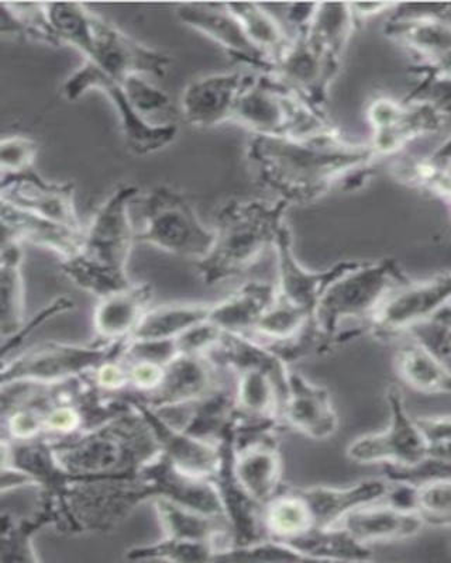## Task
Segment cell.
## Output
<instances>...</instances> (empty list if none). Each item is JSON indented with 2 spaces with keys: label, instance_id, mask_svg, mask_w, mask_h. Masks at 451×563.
<instances>
[{
  "label": "cell",
  "instance_id": "1",
  "mask_svg": "<svg viewBox=\"0 0 451 563\" xmlns=\"http://www.w3.org/2000/svg\"><path fill=\"white\" fill-rule=\"evenodd\" d=\"M248 161L258 183L290 206L314 203L334 188H361L380 158L369 143H353L334 129L302 140L253 135Z\"/></svg>",
  "mask_w": 451,
  "mask_h": 563
},
{
  "label": "cell",
  "instance_id": "2",
  "mask_svg": "<svg viewBox=\"0 0 451 563\" xmlns=\"http://www.w3.org/2000/svg\"><path fill=\"white\" fill-rule=\"evenodd\" d=\"M359 23L350 3H316L271 74L323 110Z\"/></svg>",
  "mask_w": 451,
  "mask_h": 563
},
{
  "label": "cell",
  "instance_id": "3",
  "mask_svg": "<svg viewBox=\"0 0 451 563\" xmlns=\"http://www.w3.org/2000/svg\"><path fill=\"white\" fill-rule=\"evenodd\" d=\"M52 445L74 482L134 477L162 454L152 427L133 406L82 434Z\"/></svg>",
  "mask_w": 451,
  "mask_h": 563
},
{
  "label": "cell",
  "instance_id": "4",
  "mask_svg": "<svg viewBox=\"0 0 451 563\" xmlns=\"http://www.w3.org/2000/svg\"><path fill=\"white\" fill-rule=\"evenodd\" d=\"M139 189L122 185L100 206L77 255L62 261V271L78 288L98 299L133 285L128 274L130 255L138 243L130 206Z\"/></svg>",
  "mask_w": 451,
  "mask_h": 563
},
{
  "label": "cell",
  "instance_id": "5",
  "mask_svg": "<svg viewBox=\"0 0 451 563\" xmlns=\"http://www.w3.org/2000/svg\"><path fill=\"white\" fill-rule=\"evenodd\" d=\"M288 208L279 199L228 200L215 218L212 249L195 264L204 284L212 286L252 269L270 249L274 250L279 231L287 224Z\"/></svg>",
  "mask_w": 451,
  "mask_h": 563
},
{
  "label": "cell",
  "instance_id": "6",
  "mask_svg": "<svg viewBox=\"0 0 451 563\" xmlns=\"http://www.w3.org/2000/svg\"><path fill=\"white\" fill-rule=\"evenodd\" d=\"M232 123L253 135L295 140L316 137L336 129L322 109L271 73L252 75Z\"/></svg>",
  "mask_w": 451,
  "mask_h": 563
},
{
  "label": "cell",
  "instance_id": "7",
  "mask_svg": "<svg viewBox=\"0 0 451 563\" xmlns=\"http://www.w3.org/2000/svg\"><path fill=\"white\" fill-rule=\"evenodd\" d=\"M408 282L394 260L359 261L326 290L315 311L316 325L334 349L348 341L343 324L360 321L369 329L381 306Z\"/></svg>",
  "mask_w": 451,
  "mask_h": 563
},
{
  "label": "cell",
  "instance_id": "8",
  "mask_svg": "<svg viewBox=\"0 0 451 563\" xmlns=\"http://www.w3.org/2000/svg\"><path fill=\"white\" fill-rule=\"evenodd\" d=\"M143 228L138 243L150 244L164 253L198 261L213 244V230L205 228L197 210L178 190L157 186L142 200Z\"/></svg>",
  "mask_w": 451,
  "mask_h": 563
},
{
  "label": "cell",
  "instance_id": "9",
  "mask_svg": "<svg viewBox=\"0 0 451 563\" xmlns=\"http://www.w3.org/2000/svg\"><path fill=\"white\" fill-rule=\"evenodd\" d=\"M129 340L94 344L48 343L33 346L2 364V385H54L82 378L103 362L122 356Z\"/></svg>",
  "mask_w": 451,
  "mask_h": 563
},
{
  "label": "cell",
  "instance_id": "10",
  "mask_svg": "<svg viewBox=\"0 0 451 563\" xmlns=\"http://www.w3.org/2000/svg\"><path fill=\"white\" fill-rule=\"evenodd\" d=\"M94 89L107 95L117 108L124 143L133 154L144 157V155L158 153L177 139V124L154 123L144 118L130 102L122 85L109 78L92 63L84 62L63 85L64 97L72 102Z\"/></svg>",
  "mask_w": 451,
  "mask_h": 563
},
{
  "label": "cell",
  "instance_id": "11",
  "mask_svg": "<svg viewBox=\"0 0 451 563\" xmlns=\"http://www.w3.org/2000/svg\"><path fill=\"white\" fill-rule=\"evenodd\" d=\"M389 422L387 429L361 435L350 442L345 454L360 465H414L429 455V445L418 421L406 410L397 387L387 391Z\"/></svg>",
  "mask_w": 451,
  "mask_h": 563
},
{
  "label": "cell",
  "instance_id": "12",
  "mask_svg": "<svg viewBox=\"0 0 451 563\" xmlns=\"http://www.w3.org/2000/svg\"><path fill=\"white\" fill-rule=\"evenodd\" d=\"M365 115L371 129L369 144L380 159L400 153L415 140L439 133L448 122L435 106L409 99H374Z\"/></svg>",
  "mask_w": 451,
  "mask_h": 563
},
{
  "label": "cell",
  "instance_id": "13",
  "mask_svg": "<svg viewBox=\"0 0 451 563\" xmlns=\"http://www.w3.org/2000/svg\"><path fill=\"white\" fill-rule=\"evenodd\" d=\"M277 424L235 422L234 471L245 490L260 505L283 489L284 461L279 451Z\"/></svg>",
  "mask_w": 451,
  "mask_h": 563
},
{
  "label": "cell",
  "instance_id": "14",
  "mask_svg": "<svg viewBox=\"0 0 451 563\" xmlns=\"http://www.w3.org/2000/svg\"><path fill=\"white\" fill-rule=\"evenodd\" d=\"M451 301V273L400 286L373 317L369 333L375 340L400 339L415 327L432 320Z\"/></svg>",
  "mask_w": 451,
  "mask_h": 563
},
{
  "label": "cell",
  "instance_id": "15",
  "mask_svg": "<svg viewBox=\"0 0 451 563\" xmlns=\"http://www.w3.org/2000/svg\"><path fill=\"white\" fill-rule=\"evenodd\" d=\"M85 62L92 63L114 80L130 77H164L173 64L168 54L148 47L130 37L118 26L97 14L95 18L92 54Z\"/></svg>",
  "mask_w": 451,
  "mask_h": 563
},
{
  "label": "cell",
  "instance_id": "16",
  "mask_svg": "<svg viewBox=\"0 0 451 563\" xmlns=\"http://www.w3.org/2000/svg\"><path fill=\"white\" fill-rule=\"evenodd\" d=\"M384 34L419 57V63L442 57L451 53V3H398Z\"/></svg>",
  "mask_w": 451,
  "mask_h": 563
},
{
  "label": "cell",
  "instance_id": "17",
  "mask_svg": "<svg viewBox=\"0 0 451 563\" xmlns=\"http://www.w3.org/2000/svg\"><path fill=\"white\" fill-rule=\"evenodd\" d=\"M274 253L277 256V296L285 303L315 316L320 299L333 282L359 264V261H342L328 269L310 271L299 263L294 253L293 233L288 224L279 231Z\"/></svg>",
  "mask_w": 451,
  "mask_h": 563
},
{
  "label": "cell",
  "instance_id": "18",
  "mask_svg": "<svg viewBox=\"0 0 451 563\" xmlns=\"http://www.w3.org/2000/svg\"><path fill=\"white\" fill-rule=\"evenodd\" d=\"M0 199L2 203L28 213L42 216L73 229H85L75 205L74 184L45 180L34 169L3 175Z\"/></svg>",
  "mask_w": 451,
  "mask_h": 563
},
{
  "label": "cell",
  "instance_id": "19",
  "mask_svg": "<svg viewBox=\"0 0 451 563\" xmlns=\"http://www.w3.org/2000/svg\"><path fill=\"white\" fill-rule=\"evenodd\" d=\"M253 74L220 73L193 80L180 98L185 120L208 130L232 123L235 108Z\"/></svg>",
  "mask_w": 451,
  "mask_h": 563
},
{
  "label": "cell",
  "instance_id": "20",
  "mask_svg": "<svg viewBox=\"0 0 451 563\" xmlns=\"http://www.w3.org/2000/svg\"><path fill=\"white\" fill-rule=\"evenodd\" d=\"M175 13L185 26L217 43L232 62L254 68L257 73H271L267 58L250 42L226 4L183 3Z\"/></svg>",
  "mask_w": 451,
  "mask_h": 563
},
{
  "label": "cell",
  "instance_id": "21",
  "mask_svg": "<svg viewBox=\"0 0 451 563\" xmlns=\"http://www.w3.org/2000/svg\"><path fill=\"white\" fill-rule=\"evenodd\" d=\"M235 427V426H234ZM220 462L212 477L223 516L232 532V545L250 544L265 537L262 525L263 506L255 501L234 471V429L220 441Z\"/></svg>",
  "mask_w": 451,
  "mask_h": 563
},
{
  "label": "cell",
  "instance_id": "22",
  "mask_svg": "<svg viewBox=\"0 0 451 563\" xmlns=\"http://www.w3.org/2000/svg\"><path fill=\"white\" fill-rule=\"evenodd\" d=\"M283 424L314 441H326L339 429L332 395L299 372H289Z\"/></svg>",
  "mask_w": 451,
  "mask_h": 563
},
{
  "label": "cell",
  "instance_id": "23",
  "mask_svg": "<svg viewBox=\"0 0 451 563\" xmlns=\"http://www.w3.org/2000/svg\"><path fill=\"white\" fill-rule=\"evenodd\" d=\"M142 413L157 439L162 454L168 457L178 470L193 476L212 481L220 462V445L197 439L180 427L173 426L162 411L135 399H127Z\"/></svg>",
  "mask_w": 451,
  "mask_h": 563
},
{
  "label": "cell",
  "instance_id": "24",
  "mask_svg": "<svg viewBox=\"0 0 451 563\" xmlns=\"http://www.w3.org/2000/svg\"><path fill=\"white\" fill-rule=\"evenodd\" d=\"M218 369L208 355L180 354L165 368L157 390L135 400L158 411L193 406L217 389Z\"/></svg>",
  "mask_w": 451,
  "mask_h": 563
},
{
  "label": "cell",
  "instance_id": "25",
  "mask_svg": "<svg viewBox=\"0 0 451 563\" xmlns=\"http://www.w3.org/2000/svg\"><path fill=\"white\" fill-rule=\"evenodd\" d=\"M85 230L87 229H73L2 203V241L38 246L52 251L62 261L73 258L79 253L85 240Z\"/></svg>",
  "mask_w": 451,
  "mask_h": 563
},
{
  "label": "cell",
  "instance_id": "26",
  "mask_svg": "<svg viewBox=\"0 0 451 563\" xmlns=\"http://www.w3.org/2000/svg\"><path fill=\"white\" fill-rule=\"evenodd\" d=\"M389 481L365 479L348 487H300L312 511L316 528L339 526L353 511L373 505L387 495Z\"/></svg>",
  "mask_w": 451,
  "mask_h": 563
},
{
  "label": "cell",
  "instance_id": "27",
  "mask_svg": "<svg viewBox=\"0 0 451 563\" xmlns=\"http://www.w3.org/2000/svg\"><path fill=\"white\" fill-rule=\"evenodd\" d=\"M153 286L133 284L99 299L94 313L98 340L113 343L132 339L147 311L152 309Z\"/></svg>",
  "mask_w": 451,
  "mask_h": 563
},
{
  "label": "cell",
  "instance_id": "28",
  "mask_svg": "<svg viewBox=\"0 0 451 563\" xmlns=\"http://www.w3.org/2000/svg\"><path fill=\"white\" fill-rule=\"evenodd\" d=\"M339 526L369 547L409 540L418 536L425 527L415 512L395 509L384 501L361 507L345 517Z\"/></svg>",
  "mask_w": 451,
  "mask_h": 563
},
{
  "label": "cell",
  "instance_id": "29",
  "mask_svg": "<svg viewBox=\"0 0 451 563\" xmlns=\"http://www.w3.org/2000/svg\"><path fill=\"white\" fill-rule=\"evenodd\" d=\"M275 298H277L275 285L249 282L228 298L212 303L209 321L224 333L252 335L260 320L273 306Z\"/></svg>",
  "mask_w": 451,
  "mask_h": 563
},
{
  "label": "cell",
  "instance_id": "30",
  "mask_svg": "<svg viewBox=\"0 0 451 563\" xmlns=\"http://www.w3.org/2000/svg\"><path fill=\"white\" fill-rule=\"evenodd\" d=\"M395 371L399 380L418 394L451 395V369L443 356L414 335L398 350Z\"/></svg>",
  "mask_w": 451,
  "mask_h": 563
},
{
  "label": "cell",
  "instance_id": "31",
  "mask_svg": "<svg viewBox=\"0 0 451 563\" xmlns=\"http://www.w3.org/2000/svg\"><path fill=\"white\" fill-rule=\"evenodd\" d=\"M153 506L164 530V537L210 542L218 545L219 551L233 544L232 532L224 517L204 515L167 499H155Z\"/></svg>",
  "mask_w": 451,
  "mask_h": 563
},
{
  "label": "cell",
  "instance_id": "32",
  "mask_svg": "<svg viewBox=\"0 0 451 563\" xmlns=\"http://www.w3.org/2000/svg\"><path fill=\"white\" fill-rule=\"evenodd\" d=\"M262 525L265 537L288 544L316 528L312 511L300 487L289 486H284L273 499L265 503Z\"/></svg>",
  "mask_w": 451,
  "mask_h": 563
},
{
  "label": "cell",
  "instance_id": "33",
  "mask_svg": "<svg viewBox=\"0 0 451 563\" xmlns=\"http://www.w3.org/2000/svg\"><path fill=\"white\" fill-rule=\"evenodd\" d=\"M59 516L57 506L47 496H40L38 509L32 516L16 517L3 511L2 515V555L3 562H40L34 550L33 538L44 527L57 530Z\"/></svg>",
  "mask_w": 451,
  "mask_h": 563
},
{
  "label": "cell",
  "instance_id": "34",
  "mask_svg": "<svg viewBox=\"0 0 451 563\" xmlns=\"http://www.w3.org/2000/svg\"><path fill=\"white\" fill-rule=\"evenodd\" d=\"M189 407L190 413L187 421L179 426L180 429L212 444L219 445L238 422L234 390L226 387L218 386L204 399Z\"/></svg>",
  "mask_w": 451,
  "mask_h": 563
},
{
  "label": "cell",
  "instance_id": "35",
  "mask_svg": "<svg viewBox=\"0 0 451 563\" xmlns=\"http://www.w3.org/2000/svg\"><path fill=\"white\" fill-rule=\"evenodd\" d=\"M226 7L238 19L254 47L267 58L273 73L275 64L288 48L293 35L285 32L283 24L262 4L226 3Z\"/></svg>",
  "mask_w": 451,
  "mask_h": 563
},
{
  "label": "cell",
  "instance_id": "36",
  "mask_svg": "<svg viewBox=\"0 0 451 563\" xmlns=\"http://www.w3.org/2000/svg\"><path fill=\"white\" fill-rule=\"evenodd\" d=\"M290 545L309 562H365L373 560L371 547L360 542L342 526L315 528Z\"/></svg>",
  "mask_w": 451,
  "mask_h": 563
},
{
  "label": "cell",
  "instance_id": "37",
  "mask_svg": "<svg viewBox=\"0 0 451 563\" xmlns=\"http://www.w3.org/2000/svg\"><path fill=\"white\" fill-rule=\"evenodd\" d=\"M212 303H168L152 308L130 340H174L209 320Z\"/></svg>",
  "mask_w": 451,
  "mask_h": 563
},
{
  "label": "cell",
  "instance_id": "38",
  "mask_svg": "<svg viewBox=\"0 0 451 563\" xmlns=\"http://www.w3.org/2000/svg\"><path fill=\"white\" fill-rule=\"evenodd\" d=\"M23 245L2 241V335L3 340L24 325L26 295L23 279Z\"/></svg>",
  "mask_w": 451,
  "mask_h": 563
},
{
  "label": "cell",
  "instance_id": "39",
  "mask_svg": "<svg viewBox=\"0 0 451 563\" xmlns=\"http://www.w3.org/2000/svg\"><path fill=\"white\" fill-rule=\"evenodd\" d=\"M391 174L409 188L433 195L451 210V164L406 157L391 164Z\"/></svg>",
  "mask_w": 451,
  "mask_h": 563
},
{
  "label": "cell",
  "instance_id": "40",
  "mask_svg": "<svg viewBox=\"0 0 451 563\" xmlns=\"http://www.w3.org/2000/svg\"><path fill=\"white\" fill-rule=\"evenodd\" d=\"M47 10L59 44L69 45L88 59L92 54L97 13L82 3H47Z\"/></svg>",
  "mask_w": 451,
  "mask_h": 563
},
{
  "label": "cell",
  "instance_id": "41",
  "mask_svg": "<svg viewBox=\"0 0 451 563\" xmlns=\"http://www.w3.org/2000/svg\"><path fill=\"white\" fill-rule=\"evenodd\" d=\"M2 33L62 47L48 16L47 3L3 2Z\"/></svg>",
  "mask_w": 451,
  "mask_h": 563
},
{
  "label": "cell",
  "instance_id": "42",
  "mask_svg": "<svg viewBox=\"0 0 451 563\" xmlns=\"http://www.w3.org/2000/svg\"><path fill=\"white\" fill-rule=\"evenodd\" d=\"M410 73L419 80L410 90L409 98L432 104L446 118H451V53L418 63Z\"/></svg>",
  "mask_w": 451,
  "mask_h": 563
},
{
  "label": "cell",
  "instance_id": "43",
  "mask_svg": "<svg viewBox=\"0 0 451 563\" xmlns=\"http://www.w3.org/2000/svg\"><path fill=\"white\" fill-rule=\"evenodd\" d=\"M219 547L210 542L175 540L164 537L162 541L130 548L124 554L128 561H164L178 563L215 562Z\"/></svg>",
  "mask_w": 451,
  "mask_h": 563
},
{
  "label": "cell",
  "instance_id": "44",
  "mask_svg": "<svg viewBox=\"0 0 451 563\" xmlns=\"http://www.w3.org/2000/svg\"><path fill=\"white\" fill-rule=\"evenodd\" d=\"M215 562H309L288 542L263 537L244 545H229L218 552Z\"/></svg>",
  "mask_w": 451,
  "mask_h": 563
},
{
  "label": "cell",
  "instance_id": "45",
  "mask_svg": "<svg viewBox=\"0 0 451 563\" xmlns=\"http://www.w3.org/2000/svg\"><path fill=\"white\" fill-rule=\"evenodd\" d=\"M384 477L389 482L426 486L451 481V457L429 454L414 465H384Z\"/></svg>",
  "mask_w": 451,
  "mask_h": 563
},
{
  "label": "cell",
  "instance_id": "46",
  "mask_svg": "<svg viewBox=\"0 0 451 563\" xmlns=\"http://www.w3.org/2000/svg\"><path fill=\"white\" fill-rule=\"evenodd\" d=\"M416 487L415 512L424 525L451 528V481Z\"/></svg>",
  "mask_w": 451,
  "mask_h": 563
},
{
  "label": "cell",
  "instance_id": "47",
  "mask_svg": "<svg viewBox=\"0 0 451 563\" xmlns=\"http://www.w3.org/2000/svg\"><path fill=\"white\" fill-rule=\"evenodd\" d=\"M38 145L37 141L28 135H8L0 141V165L3 175H16L28 173L36 163Z\"/></svg>",
  "mask_w": 451,
  "mask_h": 563
},
{
  "label": "cell",
  "instance_id": "48",
  "mask_svg": "<svg viewBox=\"0 0 451 563\" xmlns=\"http://www.w3.org/2000/svg\"><path fill=\"white\" fill-rule=\"evenodd\" d=\"M92 385L100 394L112 397V399H124L130 394V379L128 362L123 355L109 360L99 365L97 369L88 374Z\"/></svg>",
  "mask_w": 451,
  "mask_h": 563
},
{
  "label": "cell",
  "instance_id": "49",
  "mask_svg": "<svg viewBox=\"0 0 451 563\" xmlns=\"http://www.w3.org/2000/svg\"><path fill=\"white\" fill-rule=\"evenodd\" d=\"M128 95L130 102L133 103L134 108L139 110L144 118L148 119V115L164 112L165 109L169 108V99L167 95L155 88L153 84L145 80L144 77H130L123 80H118Z\"/></svg>",
  "mask_w": 451,
  "mask_h": 563
},
{
  "label": "cell",
  "instance_id": "50",
  "mask_svg": "<svg viewBox=\"0 0 451 563\" xmlns=\"http://www.w3.org/2000/svg\"><path fill=\"white\" fill-rule=\"evenodd\" d=\"M74 309V301L68 298H58L53 301L48 308L40 311L37 316H34L29 323H24L22 329L16 334L9 336L3 341L2 358L7 360L9 354L16 351L23 341L28 339V335L32 333L34 329H37L40 324H43L45 320L53 319L54 316L65 313V311Z\"/></svg>",
  "mask_w": 451,
  "mask_h": 563
},
{
  "label": "cell",
  "instance_id": "51",
  "mask_svg": "<svg viewBox=\"0 0 451 563\" xmlns=\"http://www.w3.org/2000/svg\"><path fill=\"white\" fill-rule=\"evenodd\" d=\"M429 450L451 442V416L442 417H418L416 419Z\"/></svg>",
  "mask_w": 451,
  "mask_h": 563
},
{
  "label": "cell",
  "instance_id": "52",
  "mask_svg": "<svg viewBox=\"0 0 451 563\" xmlns=\"http://www.w3.org/2000/svg\"><path fill=\"white\" fill-rule=\"evenodd\" d=\"M34 482L32 477H30L26 472L19 470V467L14 466H2V493L7 495V493L18 489H23V487H34Z\"/></svg>",
  "mask_w": 451,
  "mask_h": 563
},
{
  "label": "cell",
  "instance_id": "53",
  "mask_svg": "<svg viewBox=\"0 0 451 563\" xmlns=\"http://www.w3.org/2000/svg\"><path fill=\"white\" fill-rule=\"evenodd\" d=\"M359 22H364L370 18L377 16L380 13L394 12L398 3H350Z\"/></svg>",
  "mask_w": 451,
  "mask_h": 563
},
{
  "label": "cell",
  "instance_id": "54",
  "mask_svg": "<svg viewBox=\"0 0 451 563\" xmlns=\"http://www.w3.org/2000/svg\"><path fill=\"white\" fill-rule=\"evenodd\" d=\"M432 158L442 164L451 163V135L438 150L435 151Z\"/></svg>",
  "mask_w": 451,
  "mask_h": 563
},
{
  "label": "cell",
  "instance_id": "55",
  "mask_svg": "<svg viewBox=\"0 0 451 563\" xmlns=\"http://www.w3.org/2000/svg\"><path fill=\"white\" fill-rule=\"evenodd\" d=\"M429 454L451 457V442H449V444L436 446V449H430Z\"/></svg>",
  "mask_w": 451,
  "mask_h": 563
},
{
  "label": "cell",
  "instance_id": "56",
  "mask_svg": "<svg viewBox=\"0 0 451 563\" xmlns=\"http://www.w3.org/2000/svg\"><path fill=\"white\" fill-rule=\"evenodd\" d=\"M446 309H448L451 313V301H450V305L448 306V308H446Z\"/></svg>",
  "mask_w": 451,
  "mask_h": 563
},
{
  "label": "cell",
  "instance_id": "57",
  "mask_svg": "<svg viewBox=\"0 0 451 563\" xmlns=\"http://www.w3.org/2000/svg\"><path fill=\"white\" fill-rule=\"evenodd\" d=\"M451 164V163H450Z\"/></svg>",
  "mask_w": 451,
  "mask_h": 563
}]
</instances>
